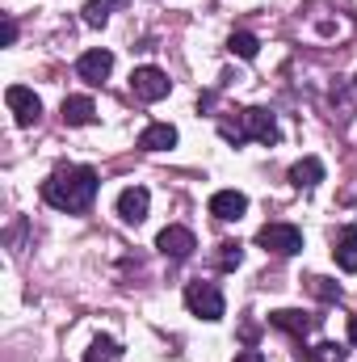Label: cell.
<instances>
[{
  "mask_svg": "<svg viewBox=\"0 0 357 362\" xmlns=\"http://www.w3.org/2000/svg\"><path fill=\"white\" fill-rule=\"evenodd\" d=\"M97 173L89 165H59L51 177L42 181V202L55 206V211H89L92 198H97Z\"/></svg>",
  "mask_w": 357,
  "mask_h": 362,
  "instance_id": "1",
  "label": "cell"
},
{
  "mask_svg": "<svg viewBox=\"0 0 357 362\" xmlns=\"http://www.w3.org/2000/svg\"><path fill=\"white\" fill-rule=\"evenodd\" d=\"M219 135L231 139V144H244V139H257V144H277L282 131H277V118L269 110H240V122H219Z\"/></svg>",
  "mask_w": 357,
  "mask_h": 362,
  "instance_id": "2",
  "label": "cell"
},
{
  "mask_svg": "<svg viewBox=\"0 0 357 362\" xmlns=\"http://www.w3.org/2000/svg\"><path fill=\"white\" fill-rule=\"evenodd\" d=\"M185 308H189L193 316H202V320H223V312H227L223 291H219L214 282H202V278L185 286Z\"/></svg>",
  "mask_w": 357,
  "mask_h": 362,
  "instance_id": "3",
  "label": "cell"
},
{
  "mask_svg": "<svg viewBox=\"0 0 357 362\" xmlns=\"http://www.w3.org/2000/svg\"><path fill=\"white\" fill-rule=\"evenodd\" d=\"M257 245L265 253H277V257H294V253H303V232L294 223H265L257 232Z\"/></svg>",
  "mask_w": 357,
  "mask_h": 362,
  "instance_id": "4",
  "label": "cell"
},
{
  "mask_svg": "<svg viewBox=\"0 0 357 362\" xmlns=\"http://www.w3.org/2000/svg\"><path fill=\"white\" fill-rule=\"evenodd\" d=\"M173 89V81H169V72H160V68H135L131 72V93L139 97V101H164Z\"/></svg>",
  "mask_w": 357,
  "mask_h": 362,
  "instance_id": "5",
  "label": "cell"
},
{
  "mask_svg": "<svg viewBox=\"0 0 357 362\" xmlns=\"http://www.w3.org/2000/svg\"><path fill=\"white\" fill-rule=\"evenodd\" d=\"M4 101H8L17 127H34V122L42 118V101H38V93L25 89V85H8V89H4Z\"/></svg>",
  "mask_w": 357,
  "mask_h": 362,
  "instance_id": "6",
  "label": "cell"
},
{
  "mask_svg": "<svg viewBox=\"0 0 357 362\" xmlns=\"http://www.w3.org/2000/svg\"><path fill=\"white\" fill-rule=\"evenodd\" d=\"M109 72H114V55H109L105 47H92V51H85V55L76 59V76L89 81V85L109 81Z\"/></svg>",
  "mask_w": 357,
  "mask_h": 362,
  "instance_id": "7",
  "label": "cell"
},
{
  "mask_svg": "<svg viewBox=\"0 0 357 362\" xmlns=\"http://www.w3.org/2000/svg\"><path fill=\"white\" fill-rule=\"evenodd\" d=\"M156 249H160L164 257H173V262H185V257L198 249V240H193V232H189V228L173 223V228H164V232L156 236Z\"/></svg>",
  "mask_w": 357,
  "mask_h": 362,
  "instance_id": "8",
  "label": "cell"
},
{
  "mask_svg": "<svg viewBox=\"0 0 357 362\" xmlns=\"http://www.w3.org/2000/svg\"><path fill=\"white\" fill-rule=\"evenodd\" d=\"M147 206H152V194H147L143 185H126V189L118 194V215H122V223H143V219H147Z\"/></svg>",
  "mask_w": 357,
  "mask_h": 362,
  "instance_id": "9",
  "label": "cell"
},
{
  "mask_svg": "<svg viewBox=\"0 0 357 362\" xmlns=\"http://www.w3.org/2000/svg\"><path fill=\"white\" fill-rule=\"evenodd\" d=\"M244 211H248V198H244L240 189H219V194H210V215H214V219L231 223V219H244Z\"/></svg>",
  "mask_w": 357,
  "mask_h": 362,
  "instance_id": "10",
  "label": "cell"
},
{
  "mask_svg": "<svg viewBox=\"0 0 357 362\" xmlns=\"http://www.w3.org/2000/svg\"><path fill=\"white\" fill-rule=\"evenodd\" d=\"M139 148L143 152H169V148H177V127L173 122H152L139 135Z\"/></svg>",
  "mask_w": 357,
  "mask_h": 362,
  "instance_id": "11",
  "label": "cell"
},
{
  "mask_svg": "<svg viewBox=\"0 0 357 362\" xmlns=\"http://www.w3.org/2000/svg\"><path fill=\"white\" fill-rule=\"evenodd\" d=\"M269 325H273V329H282V333H294V337H307V333L315 329V320H311V316H303V312H294V308L273 312V316H269Z\"/></svg>",
  "mask_w": 357,
  "mask_h": 362,
  "instance_id": "12",
  "label": "cell"
},
{
  "mask_svg": "<svg viewBox=\"0 0 357 362\" xmlns=\"http://www.w3.org/2000/svg\"><path fill=\"white\" fill-rule=\"evenodd\" d=\"M290 181H294L298 189H315V185L324 181V160H320V156H303L298 165H290Z\"/></svg>",
  "mask_w": 357,
  "mask_h": 362,
  "instance_id": "13",
  "label": "cell"
},
{
  "mask_svg": "<svg viewBox=\"0 0 357 362\" xmlns=\"http://www.w3.org/2000/svg\"><path fill=\"white\" fill-rule=\"evenodd\" d=\"M92 118H97V105H92V97H63V122L68 127H89Z\"/></svg>",
  "mask_w": 357,
  "mask_h": 362,
  "instance_id": "14",
  "label": "cell"
},
{
  "mask_svg": "<svg viewBox=\"0 0 357 362\" xmlns=\"http://www.w3.org/2000/svg\"><path fill=\"white\" fill-rule=\"evenodd\" d=\"M332 253H337V266L345 274H357V228L353 223L337 236V249H332Z\"/></svg>",
  "mask_w": 357,
  "mask_h": 362,
  "instance_id": "15",
  "label": "cell"
},
{
  "mask_svg": "<svg viewBox=\"0 0 357 362\" xmlns=\"http://www.w3.org/2000/svg\"><path fill=\"white\" fill-rule=\"evenodd\" d=\"M227 51H231V55H240V59H257L261 42H257V34L240 30V34H231V38H227Z\"/></svg>",
  "mask_w": 357,
  "mask_h": 362,
  "instance_id": "16",
  "label": "cell"
},
{
  "mask_svg": "<svg viewBox=\"0 0 357 362\" xmlns=\"http://www.w3.org/2000/svg\"><path fill=\"white\" fill-rule=\"evenodd\" d=\"M118 354H122V350H118V341H114V337H97L89 350H85V362H114Z\"/></svg>",
  "mask_w": 357,
  "mask_h": 362,
  "instance_id": "17",
  "label": "cell"
},
{
  "mask_svg": "<svg viewBox=\"0 0 357 362\" xmlns=\"http://www.w3.org/2000/svg\"><path fill=\"white\" fill-rule=\"evenodd\" d=\"M118 0H89L85 4V25H92V30H101L105 21H109V8H114Z\"/></svg>",
  "mask_w": 357,
  "mask_h": 362,
  "instance_id": "18",
  "label": "cell"
},
{
  "mask_svg": "<svg viewBox=\"0 0 357 362\" xmlns=\"http://www.w3.org/2000/svg\"><path fill=\"white\" fill-rule=\"evenodd\" d=\"M240 262H244V249H240L236 240H223V245H219V266H223V270H240Z\"/></svg>",
  "mask_w": 357,
  "mask_h": 362,
  "instance_id": "19",
  "label": "cell"
},
{
  "mask_svg": "<svg viewBox=\"0 0 357 362\" xmlns=\"http://www.w3.org/2000/svg\"><path fill=\"white\" fill-rule=\"evenodd\" d=\"M311 291H315L324 303H337V299H341V286H337L332 278H311Z\"/></svg>",
  "mask_w": 357,
  "mask_h": 362,
  "instance_id": "20",
  "label": "cell"
},
{
  "mask_svg": "<svg viewBox=\"0 0 357 362\" xmlns=\"http://www.w3.org/2000/svg\"><path fill=\"white\" fill-rule=\"evenodd\" d=\"M345 354H349L345 346H337V341H324V346H320V354H311V362H345Z\"/></svg>",
  "mask_w": 357,
  "mask_h": 362,
  "instance_id": "21",
  "label": "cell"
},
{
  "mask_svg": "<svg viewBox=\"0 0 357 362\" xmlns=\"http://www.w3.org/2000/svg\"><path fill=\"white\" fill-rule=\"evenodd\" d=\"M0 42H4V47L17 42V21H13V17H4V25H0Z\"/></svg>",
  "mask_w": 357,
  "mask_h": 362,
  "instance_id": "22",
  "label": "cell"
},
{
  "mask_svg": "<svg viewBox=\"0 0 357 362\" xmlns=\"http://www.w3.org/2000/svg\"><path fill=\"white\" fill-rule=\"evenodd\" d=\"M236 362H265L261 350H244V354H236Z\"/></svg>",
  "mask_w": 357,
  "mask_h": 362,
  "instance_id": "23",
  "label": "cell"
},
{
  "mask_svg": "<svg viewBox=\"0 0 357 362\" xmlns=\"http://www.w3.org/2000/svg\"><path fill=\"white\" fill-rule=\"evenodd\" d=\"M349 341L357 346V316H349Z\"/></svg>",
  "mask_w": 357,
  "mask_h": 362,
  "instance_id": "24",
  "label": "cell"
},
{
  "mask_svg": "<svg viewBox=\"0 0 357 362\" xmlns=\"http://www.w3.org/2000/svg\"><path fill=\"white\" fill-rule=\"evenodd\" d=\"M353 89H357V76H353Z\"/></svg>",
  "mask_w": 357,
  "mask_h": 362,
  "instance_id": "25",
  "label": "cell"
}]
</instances>
